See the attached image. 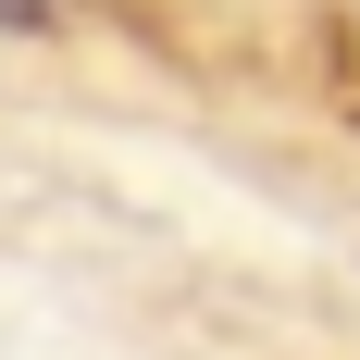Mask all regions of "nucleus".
<instances>
[{
    "label": "nucleus",
    "mask_w": 360,
    "mask_h": 360,
    "mask_svg": "<svg viewBox=\"0 0 360 360\" xmlns=\"http://www.w3.org/2000/svg\"><path fill=\"white\" fill-rule=\"evenodd\" d=\"M50 13H63V0H0V25H13V37H37Z\"/></svg>",
    "instance_id": "obj_1"
}]
</instances>
